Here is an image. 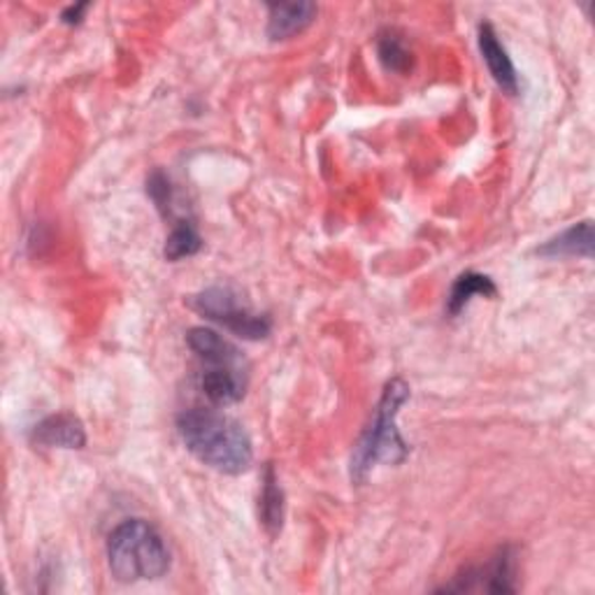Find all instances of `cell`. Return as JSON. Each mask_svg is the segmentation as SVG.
Here are the masks:
<instances>
[{
    "label": "cell",
    "mask_w": 595,
    "mask_h": 595,
    "mask_svg": "<svg viewBox=\"0 0 595 595\" xmlns=\"http://www.w3.org/2000/svg\"><path fill=\"white\" fill-rule=\"evenodd\" d=\"M477 40H480V52H482L484 64H486L491 77L496 79V85L509 96L519 93L517 68H515V64H511V58H509L505 45L500 43L496 29L491 24H482Z\"/></svg>",
    "instance_id": "obj_8"
},
{
    "label": "cell",
    "mask_w": 595,
    "mask_h": 595,
    "mask_svg": "<svg viewBox=\"0 0 595 595\" xmlns=\"http://www.w3.org/2000/svg\"><path fill=\"white\" fill-rule=\"evenodd\" d=\"M187 344L205 367H212V371H247V361H244L240 349L212 331V328H191L187 333Z\"/></svg>",
    "instance_id": "obj_6"
},
{
    "label": "cell",
    "mask_w": 595,
    "mask_h": 595,
    "mask_svg": "<svg viewBox=\"0 0 595 595\" xmlns=\"http://www.w3.org/2000/svg\"><path fill=\"white\" fill-rule=\"evenodd\" d=\"M87 10H89V3L70 5V8H66L64 12H60V22L68 24V26H75V24H79V22H81V19H85Z\"/></svg>",
    "instance_id": "obj_17"
},
{
    "label": "cell",
    "mask_w": 595,
    "mask_h": 595,
    "mask_svg": "<svg viewBox=\"0 0 595 595\" xmlns=\"http://www.w3.org/2000/svg\"><path fill=\"white\" fill-rule=\"evenodd\" d=\"M200 250H202V238L196 229V223L191 219H179L173 225L163 254H166L168 261H181V258H189V256L198 254Z\"/></svg>",
    "instance_id": "obj_14"
},
{
    "label": "cell",
    "mask_w": 595,
    "mask_h": 595,
    "mask_svg": "<svg viewBox=\"0 0 595 595\" xmlns=\"http://www.w3.org/2000/svg\"><path fill=\"white\" fill-rule=\"evenodd\" d=\"M475 296L496 298L498 296L496 282L491 277H486V275L472 273V271L463 273L454 284H451V291L447 296V315L449 317H459Z\"/></svg>",
    "instance_id": "obj_13"
},
{
    "label": "cell",
    "mask_w": 595,
    "mask_h": 595,
    "mask_svg": "<svg viewBox=\"0 0 595 595\" xmlns=\"http://www.w3.org/2000/svg\"><path fill=\"white\" fill-rule=\"evenodd\" d=\"M377 54H379V60L386 70L407 73L409 68H412V52L407 49L405 40L394 31H386L379 35Z\"/></svg>",
    "instance_id": "obj_15"
},
{
    "label": "cell",
    "mask_w": 595,
    "mask_h": 595,
    "mask_svg": "<svg viewBox=\"0 0 595 595\" xmlns=\"http://www.w3.org/2000/svg\"><path fill=\"white\" fill-rule=\"evenodd\" d=\"M147 196L163 214H173V184L163 170H154L147 179Z\"/></svg>",
    "instance_id": "obj_16"
},
{
    "label": "cell",
    "mask_w": 595,
    "mask_h": 595,
    "mask_svg": "<svg viewBox=\"0 0 595 595\" xmlns=\"http://www.w3.org/2000/svg\"><path fill=\"white\" fill-rule=\"evenodd\" d=\"M108 563L121 584L154 582L170 570V551L145 519L121 521L108 538Z\"/></svg>",
    "instance_id": "obj_3"
},
{
    "label": "cell",
    "mask_w": 595,
    "mask_h": 595,
    "mask_svg": "<svg viewBox=\"0 0 595 595\" xmlns=\"http://www.w3.org/2000/svg\"><path fill=\"white\" fill-rule=\"evenodd\" d=\"M258 519L271 538H277L284 526V491L275 467L268 463L263 470V484L258 496Z\"/></svg>",
    "instance_id": "obj_12"
},
{
    "label": "cell",
    "mask_w": 595,
    "mask_h": 595,
    "mask_svg": "<svg viewBox=\"0 0 595 595\" xmlns=\"http://www.w3.org/2000/svg\"><path fill=\"white\" fill-rule=\"evenodd\" d=\"M517 551L515 547H503L484 565L465 568L456 574L454 582L438 588L440 593H515L517 591Z\"/></svg>",
    "instance_id": "obj_5"
},
{
    "label": "cell",
    "mask_w": 595,
    "mask_h": 595,
    "mask_svg": "<svg viewBox=\"0 0 595 595\" xmlns=\"http://www.w3.org/2000/svg\"><path fill=\"white\" fill-rule=\"evenodd\" d=\"M191 307L242 340H263L273 331L271 319L254 312L231 286H210L191 298Z\"/></svg>",
    "instance_id": "obj_4"
},
{
    "label": "cell",
    "mask_w": 595,
    "mask_h": 595,
    "mask_svg": "<svg viewBox=\"0 0 595 595\" xmlns=\"http://www.w3.org/2000/svg\"><path fill=\"white\" fill-rule=\"evenodd\" d=\"M31 442L47 449H85L87 430L75 415L60 412L33 426Z\"/></svg>",
    "instance_id": "obj_7"
},
{
    "label": "cell",
    "mask_w": 595,
    "mask_h": 595,
    "mask_svg": "<svg viewBox=\"0 0 595 595\" xmlns=\"http://www.w3.org/2000/svg\"><path fill=\"white\" fill-rule=\"evenodd\" d=\"M409 400V384L400 377L392 379L382 392L375 417L365 428L352 454V482L363 484L377 465H398L407 459L409 447L403 440L396 419Z\"/></svg>",
    "instance_id": "obj_2"
},
{
    "label": "cell",
    "mask_w": 595,
    "mask_h": 595,
    "mask_svg": "<svg viewBox=\"0 0 595 595\" xmlns=\"http://www.w3.org/2000/svg\"><path fill=\"white\" fill-rule=\"evenodd\" d=\"M200 388L212 405H233L247 394V371H212L202 367Z\"/></svg>",
    "instance_id": "obj_10"
},
{
    "label": "cell",
    "mask_w": 595,
    "mask_h": 595,
    "mask_svg": "<svg viewBox=\"0 0 595 595\" xmlns=\"http://www.w3.org/2000/svg\"><path fill=\"white\" fill-rule=\"evenodd\" d=\"M315 3H275L268 5V37L289 40L302 33L317 19Z\"/></svg>",
    "instance_id": "obj_9"
},
{
    "label": "cell",
    "mask_w": 595,
    "mask_h": 595,
    "mask_svg": "<svg viewBox=\"0 0 595 595\" xmlns=\"http://www.w3.org/2000/svg\"><path fill=\"white\" fill-rule=\"evenodd\" d=\"M179 438L191 454L223 475H242L254 461L252 440L235 419L194 407L177 417Z\"/></svg>",
    "instance_id": "obj_1"
},
{
    "label": "cell",
    "mask_w": 595,
    "mask_h": 595,
    "mask_svg": "<svg viewBox=\"0 0 595 595\" xmlns=\"http://www.w3.org/2000/svg\"><path fill=\"white\" fill-rule=\"evenodd\" d=\"M544 258H574V256H593V223L582 221L570 225L561 235L551 238L538 250Z\"/></svg>",
    "instance_id": "obj_11"
}]
</instances>
